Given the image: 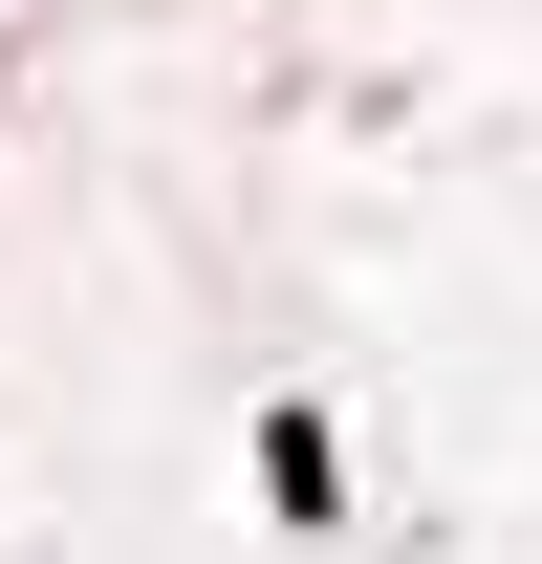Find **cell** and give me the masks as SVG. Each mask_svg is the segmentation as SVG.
<instances>
[{"label": "cell", "instance_id": "6da1fadb", "mask_svg": "<svg viewBox=\"0 0 542 564\" xmlns=\"http://www.w3.org/2000/svg\"><path fill=\"white\" fill-rule=\"evenodd\" d=\"M261 499H282V521H304V543H326V521H347V456H326V413H261Z\"/></svg>", "mask_w": 542, "mask_h": 564}]
</instances>
